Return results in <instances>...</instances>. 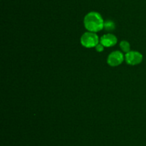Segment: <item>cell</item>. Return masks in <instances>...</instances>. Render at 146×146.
<instances>
[{
    "label": "cell",
    "mask_w": 146,
    "mask_h": 146,
    "mask_svg": "<svg viewBox=\"0 0 146 146\" xmlns=\"http://www.w3.org/2000/svg\"><path fill=\"white\" fill-rule=\"evenodd\" d=\"M84 27L91 32L100 31L104 29V21L101 14L96 11L87 14L84 19Z\"/></svg>",
    "instance_id": "6da1fadb"
},
{
    "label": "cell",
    "mask_w": 146,
    "mask_h": 146,
    "mask_svg": "<svg viewBox=\"0 0 146 146\" xmlns=\"http://www.w3.org/2000/svg\"><path fill=\"white\" fill-rule=\"evenodd\" d=\"M98 37L96 33L88 31L85 32L81 38V43L82 46L86 48H92V47H96L98 44Z\"/></svg>",
    "instance_id": "7a4b0ae2"
},
{
    "label": "cell",
    "mask_w": 146,
    "mask_h": 146,
    "mask_svg": "<svg viewBox=\"0 0 146 146\" xmlns=\"http://www.w3.org/2000/svg\"><path fill=\"white\" fill-rule=\"evenodd\" d=\"M124 60V55L120 51H115L111 52L107 59V62L111 67H117L122 64Z\"/></svg>",
    "instance_id": "3957f363"
},
{
    "label": "cell",
    "mask_w": 146,
    "mask_h": 146,
    "mask_svg": "<svg viewBox=\"0 0 146 146\" xmlns=\"http://www.w3.org/2000/svg\"><path fill=\"white\" fill-rule=\"evenodd\" d=\"M125 61L130 65H137L140 64L143 60V54L139 52L130 51L125 54Z\"/></svg>",
    "instance_id": "277c9868"
},
{
    "label": "cell",
    "mask_w": 146,
    "mask_h": 146,
    "mask_svg": "<svg viewBox=\"0 0 146 146\" xmlns=\"http://www.w3.org/2000/svg\"><path fill=\"white\" fill-rule=\"evenodd\" d=\"M117 42H118L117 37L112 34H104L100 40L101 44L106 47H111L115 46L117 44Z\"/></svg>",
    "instance_id": "5b68a950"
},
{
    "label": "cell",
    "mask_w": 146,
    "mask_h": 146,
    "mask_svg": "<svg viewBox=\"0 0 146 146\" xmlns=\"http://www.w3.org/2000/svg\"><path fill=\"white\" fill-rule=\"evenodd\" d=\"M104 29L107 31H112L115 29V24L112 20H107L104 21Z\"/></svg>",
    "instance_id": "8992f818"
},
{
    "label": "cell",
    "mask_w": 146,
    "mask_h": 146,
    "mask_svg": "<svg viewBox=\"0 0 146 146\" xmlns=\"http://www.w3.org/2000/svg\"><path fill=\"white\" fill-rule=\"evenodd\" d=\"M120 47L122 50V51L125 53H128L131 51V46H130L129 42L127 41H125V40L121 42V43H120Z\"/></svg>",
    "instance_id": "52a82bcc"
},
{
    "label": "cell",
    "mask_w": 146,
    "mask_h": 146,
    "mask_svg": "<svg viewBox=\"0 0 146 146\" xmlns=\"http://www.w3.org/2000/svg\"><path fill=\"white\" fill-rule=\"evenodd\" d=\"M96 50L98 52H101L104 50V46L101 44H98L96 47Z\"/></svg>",
    "instance_id": "ba28073f"
}]
</instances>
